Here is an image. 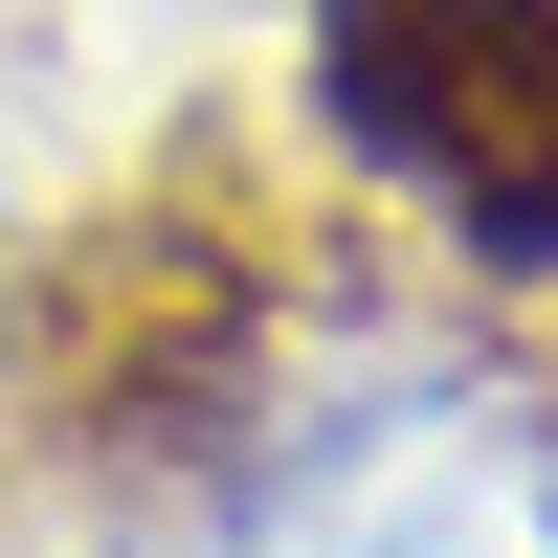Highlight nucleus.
I'll list each match as a JSON object with an SVG mask.
<instances>
[{"label":"nucleus","instance_id":"obj_1","mask_svg":"<svg viewBox=\"0 0 558 558\" xmlns=\"http://www.w3.org/2000/svg\"><path fill=\"white\" fill-rule=\"evenodd\" d=\"M313 112L470 223V268H558V0H313Z\"/></svg>","mask_w":558,"mask_h":558}]
</instances>
